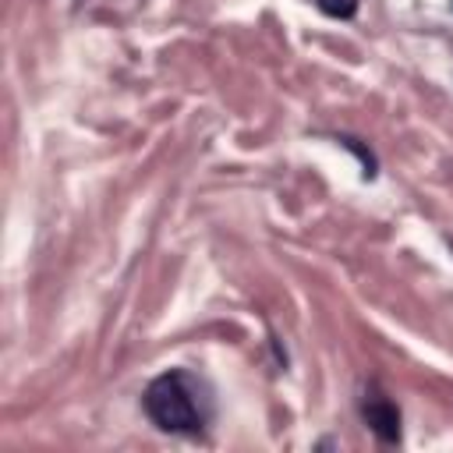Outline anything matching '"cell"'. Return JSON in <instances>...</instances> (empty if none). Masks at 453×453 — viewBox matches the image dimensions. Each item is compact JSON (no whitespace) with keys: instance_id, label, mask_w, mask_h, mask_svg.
I'll return each instance as SVG.
<instances>
[{"instance_id":"obj_1","label":"cell","mask_w":453,"mask_h":453,"mask_svg":"<svg viewBox=\"0 0 453 453\" xmlns=\"http://www.w3.org/2000/svg\"><path fill=\"white\" fill-rule=\"evenodd\" d=\"M142 407L156 428L177 432V435L202 432L212 421L209 386L184 368H170V372L156 375L142 393Z\"/></svg>"},{"instance_id":"obj_2","label":"cell","mask_w":453,"mask_h":453,"mask_svg":"<svg viewBox=\"0 0 453 453\" xmlns=\"http://www.w3.org/2000/svg\"><path fill=\"white\" fill-rule=\"evenodd\" d=\"M361 414H365L368 428H372L382 442H396V439H400V411H396V403H393L389 396H382V393L365 396V400H361Z\"/></svg>"},{"instance_id":"obj_3","label":"cell","mask_w":453,"mask_h":453,"mask_svg":"<svg viewBox=\"0 0 453 453\" xmlns=\"http://www.w3.org/2000/svg\"><path fill=\"white\" fill-rule=\"evenodd\" d=\"M357 4L361 0H315V7L322 11V14H329V18H354L357 14Z\"/></svg>"}]
</instances>
